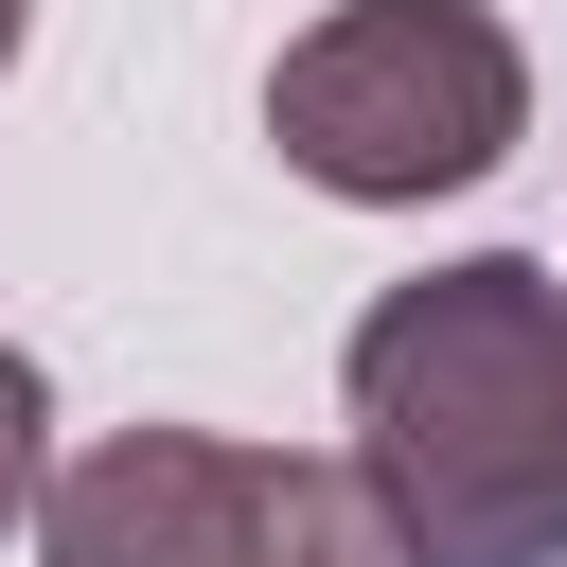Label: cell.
Masks as SVG:
<instances>
[{
	"mask_svg": "<svg viewBox=\"0 0 567 567\" xmlns=\"http://www.w3.org/2000/svg\"><path fill=\"white\" fill-rule=\"evenodd\" d=\"M35 496H53V372L0 337V532H35Z\"/></svg>",
	"mask_w": 567,
	"mask_h": 567,
	"instance_id": "5b68a950",
	"label": "cell"
},
{
	"mask_svg": "<svg viewBox=\"0 0 567 567\" xmlns=\"http://www.w3.org/2000/svg\"><path fill=\"white\" fill-rule=\"evenodd\" d=\"M266 567H425V549H408V514L372 496V461L319 443V461H284V496H266Z\"/></svg>",
	"mask_w": 567,
	"mask_h": 567,
	"instance_id": "277c9868",
	"label": "cell"
},
{
	"mask_svg": "<svg viewBox=\"0 0 567 567\" xmlns=\"http://www.w3.org/2000/svg\"><path fill=\"white\" fill-rule=\"evenodd\" d=\"M354 461L425 567H567V266L461 248L337 354Z\"/></svg>",
	"mask_w": 567,
	"mask_h": 567,
	"instance_id": "6da1fadb",
	"label": "cell"
},
{
	"mask_svg": "<svg viewBox=\"0 0 567 567\" xmlns=\"http://www.w3.org/2000/svg\"><path fill=\"white\" fill-rule=\"evenodd\" d=\"M266 142L337 213H425V195H478L532 142V53H514L496 0H337V18L284 35Z\"/></svg>",
	"mask_w": 567,
	"mask_h": 567,
	"instance_id": "7a4b0ae2",
	"label": "cell"
},
{
	"mask_svg": "<svg viewBox=\"0 0 567 567\" xmlns=\"http://www.w3.org/2000/svg\"><path fill=\"white\" fill-rule=\"evenodd\" d=\"M18 35H35V0H0V71H18Z\"/></svg>",
	"mask_w": 567,
	"mask_h": 567,
	"instance_id": "8992f818",
	"label": "cell"
},
{
	"mask_svg": "<svg viewBox=\"0 0 567 567\" xmlns=\"http://www.w3.org/2000/svg\"><path fill=\"white\" fill-rule=\"evenodd\" d=\"M266 496H284V443L106 425L35 496V567H266Z\"/></svg>",
	"mask_w": 567,
	"mask_h": 567,
	"instance_id": "3957f363",
	"label": "cell"
}]
</instances>
